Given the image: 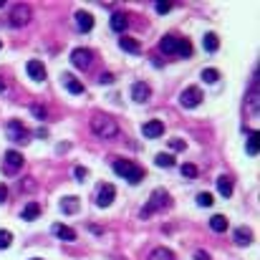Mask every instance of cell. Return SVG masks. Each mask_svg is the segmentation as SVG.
Segmentation results:
<instances>
[{"label": "cell", "instance_id": "26", "mask_svg": "<svg viewBox=\"0 0 260 260\" xmlns=\"http://www.w3.org/2000/svg\"><path fill=\"white\" fill-rule=\"evenodd\" d=\"M210 227L215 230V233H225V230H227V218H225V215H212V218H210Z\"/></svg>", "mask_w": 260, "mask_h": 260}, {"label": "cell", "instance_id": "4", "mask_svg": "<svg viewBox=\"0 0 260 260\" xmlns=\"http://www.w3.org/2000/svg\"><path fill=\"white\" fill-rule=\"evenodd\" d=\"M164 207H169V195L164 190H154L152 197H149V202L141 207V218L147 220V218H152L154 212H162Z\"/></svg>", "mask_w": 260, "mask_h": 260}, {"label": "cell", "instance_id": "14", "mask_svg": "<svg viewBox=\"0 0 260 260\" xmlns=\"http://www.w3.org/2000/svg\"><path fill=\"white\" fill-rule=\"evenodd\" d=\"M25 71H28V76H31L33 81H38V83H40V81H46V66H43L40 61H36V59H33V61H28Z\"/></svg>", "mask_w": 260, "mask_h": 260}, {"label": "cell", "instance_id": "6", "mask_svg": "<svg viewBox=\"0 0 260 260\" xmlns=\"http://www.w3.org/2000/svg\"><path fill=\"white\" fill-rule=\"evenodd\" d=\"M18 169H23V154L10 149L3 154V172L5 175H18Z\"/></svg>", "mask_w": 260, "mask_h": 260}, {"label": "cell", "instance_id": "3", "mask_svg": "<svg viewBox=\"0 0 260 260\" xmlns=\"http://www.w3.org/2000/svg\"><path fill=\"white\" fill-rule=\"evenodd\" d=\"M114 172H117L119 177H124L129 184H139L144 177H147V172H144L139 164L129 162V160H117L114 162Z\"/></svg>", "mask_w": 260, "mask_h": 260}, {"label": "cell", "instance_id": "20", "mask_svg": "<svg viewBox=\"0 0 260 260\" xmlns=\"http://www.w3.org/2000/svg\"><path fill=\"white\" fill-rule=\"evenodd\" d=\"M61 210H63L66 215H74V212H79V197H76V195H68V197H63V200H61Z\"/></svg>", "mask_w": 260, "mask_h": 260}, {"label": "cell", "instance_id": "16", "mask_svg": "<svg viewBox=\"0 0 260 260\" xmlns=\"http://www.w3.org/2000/svg\"><path fill=\"white\" fill-rule=\"evenodd\" d=\"M76 25L81 28V31L89 33L94 28V16H91V13H86V10H76Z\"/></svg>", "mask_w": 260, "mask_h": 260}, {"label": "cell", "instance_id": "27", "mask_svg": "<svg viewBox=\"0 0 260 260\" xmlns=\"http://www.w3.org/2000/svg\"><path fill=\"white\" fill-rule=\"evenodd\" d=\"M258 137H260L258 132H248V154H250V157L258 154V147H260V139H258Z\"/></svg>", "mask_w": 260, "mask_h": 260}, {"label": "cell", "instance_id": "12", "mask_svg": "<svg viewBox=\"0 0 260 260\" xmlns=\"http://www.w3.org/2000/svg\"><path fill=\"white\" fill-rule=\"evenodd\" d=\"M141 134L147 137V139H160L164 134V124L160 119H152V121H147V124L141 126Z\"/></svg>", "mask_w": 260, "mask_h": 260}, {"label": "cell", "instance_id": "30", "mask_svg": "<svg viewBox=\"0 0 260 260\" xmlns=\"http://www.w3.org/2000/svg\"><path fill=\"white\" fill-rule=\"evenodd\" d=\"M218 79H220V71H218V68H205V71H202V81L218 83Z\"/></svg>", "mask_w": 260, "mask_h": 260}, {"label": "cell", "instance_id": "40", "mask_svg": "<svg viewBox=\"0 0 260 260\" xmlns=\"http://www.w3.org/2000/svg\"><path fill=\"white\" fill-rule=\"evenodd\" d=\"M5 89H8V83H5L3 79H0V94H5Z\"/></svg>", "mask_w": 260, "mask_h": 260}, {"label": "cell", "instance_id": "7", "mask_svg": "<svg viewBox=\"0 0 260 260\" xmlns=\"http://www.w3.org/2000/svg\"><path fill=\"white\" fill-rule=\"evenodd\" d=\"M202 99H205V94H202L197 86H190V89H184L182 96H180V106L182 109H195L202 104Z\"/></svg>", "mask_w": 260, "mask_h": 260}, {"label": "cell", "instance_id": "35", "mask_svg": "<svg viewBox=\"0 0 260 260\" xmlns=\"http://www.w3.org/2000/svg\"><path fill=\"white\" fill-rule=\"evenodd\" d=\"M74 175H76L79 182H83L86 177H89V169H86V167H76V169H74Z\"/></svg>", "mask_w": 260, "mask_h": 260}, {"label": "cell", "instance_id": "24", "mask_svg": "<svg viewBox=\"0 0 260 260\" xmlns=\"http://www.w3.org/2000/svg\"><path fill=\"white\" fill-rule=\"evenodd\" d=\"M248 111H250V117H258V81L253 83V89L248 94Z\"/></svg>", "mask_w": 260, "mask_h": 260}, {"label": "cell", "instance_id": "28", "mask_svg": "<svg viewBox=\"0 0 260 260\" xmlns=\"http://www.w3.org/2000/svg\"><path fill=\"white\" fill-rule=\"evenodd\" d=\"M154 164H157V167H167V169H169V167H175V157L162 152V154H157V157H154Z\"/></svg>", "mask_w": 260, "mask_h": 260}, {"label": "cell", "instance_id": "22", "mask_svg": "<svg viewBox=\"0 0 260 260\" xmlns=\"http://www.w3.org/2000/svg\"><path fill=\"white\" fill-rule=\"evenodd\" d=\"M250 242H253V233H250V230L248 227H238L235 230V245L242 248V245H250Z\"/></svg>", "mask_w": 260, "mask_h": 260}, {"label": "cell", "instance_id": "5", "mask_svg": "<svg viewBox=\"0 0 260 260\" xmlns=\"http://www.w3.org/2000/svg\"><path fill=\"white\" fill-rule=\"evenodd\" d=\"M5 132H8V139L16 141V144H28V139H31V132H28V129L23 126V121H18V119L8 121Z\"/></svg>", "mask_w": 260, "mask_h": 260}, {"label": "cell", "instance_id": "38", "mask_svg": "<svg viewBox=\"0 0 260 260\" xmlns=\"http://www.w3.org/2000/svg\"><path fill=\"white\" fill-rule=\"evenodd\" d=\"M5 200H8V187H5V184H0V205H3Z\"/></svg>", "mask_w": 260, "mask_h": 260}, {"label": "cell", "instance_id": "37", "mask_svg": "<svg viewBox=\"0 0 260 260\" xmlns=\"http://www.w3.org/2000/svg\"><path fill=\"white\" fill-rule=\"evenodd\" d=\"M99 83H114V76H111V74H101V76H99Z\"/></svg>", "mask_w": 260, "mask_h": 260}, {"label": "cell", "instance_id": "13", "mask_svg": "<svg viewBox=\"0 0 260 260\" xmlns=\"http://www.w3.org/2000/svg\"><path fill=\"white\" fill-rule=\"evenodd\" d=\"M51 233L59 238V240H63V242H74V240H76V230L68 227V225H63V222H56V225L51 227Z\"/></svg>", "mask_w": 260, "mask_h": 260}, {"label": "cell", "instance_id": "41", "mask_svg": "<svg viewBox=\"0 0 260 260\" xmlns=\"http://www.w3.org/2000/svg\"><path fill=\"white\" fill-rule=\"evenodd\" d=\"M31 260H43V258H31Z\"/></svg>", "mask_w": 260, "mask_h": 260}, {"label": "cell", "instance_id": "31", "mask_svg": "<svg viewBox=\"0 0 260 260\" xmlns=\"http://www.w3.org/2000/svg\"><path fill=\"white\" fill-rule=\"evenodd\" d=\"M212 202H215V197H212L210 192H200V195H197V205H200V207H212Z\"/></svg>", "mask_w": 260, "mask_h": 260}, {"label": "cell", "instance_id": "23", "mask_svg": "<svg viewBox=\"0 0 260 260\" xmlns=\"http://www.w3.org/2000/svg\"><path fill=\"white\" fill-rule=\"evenodd\" d=\"M202 46H205L207 53H215L220 48V38L215 36V33H205V38H202Z\"/></svg>", "mask_w": 260, "mask_h": 260}, {"label": "cell", "instance_id": "18", "mask_svg": "<svg viewBox=\"0 0 260 260\" xmlns=\"http://www.w3.org/2000/svg\"><path fill=\"white\" fill-rule=\"evenodd\" d=\"M63 86H66V89L71 91V94H83V83L76 79V76H71V74H63Z\"/></svg>", "mask_w": 260, "mask_h": 260}, {"label": "cell", "instance_id": "9", "mask_svg": "<svg viewBox=\"0 0 260 260\" xmlns=\"http://www.w3.org/2000/svg\"><path fill=\"white\" fill-rule=\"evenodd\" d=\"M114 197H117V187L104 182V184H99V190H96V207H109Z\"/></svg>", "mask_w": 260, "mask_h": 260}, {"label": "cell", "instance_id": "25", "mask_svg": "<svg viewBox=\"0 0 260 260\" xmlns=\"http://www.w3.org/2000/svg\"><path fill=\"white\" fill-rule=\"evenodd\" d=\"M149 260H177V258H175V253H172L169 248H154L149 253Z\"/></svg>", "mask_w": 260, "mask_h": 260}, {"label": "cell", "instance_id": "19", "mask_svg": "<svg viewBox=\"0 0 260 260\" xmlns=\"http://www.w3.org/2000/svg\"><path fill=\"white\" fill-rule=\"evenodd\" d=\"M119 46L124 48V51H129V53H141V43L139 40H134V38H126V36H121L119 38Z\"/></svg>", "mask_w": 260, "mask_h": 260}, {"label": "cell", "instance_id": "32", "mask_svg": "<svg viewBox=\"0 0 260 260\" xmlns=\"http://www.w3.org/2000/svg\"><path fill=\"white\" fill-rule=\"evenodd\" d=\"M10 242H13V233L10 230H0V250L10 248Z\"/></svg>", "mask_w": 260, "mask_h": 260}, {"label": "cell", "instance_id": "15", "mask_svg": "<svg viewBox=\"0 0 260 260\" xmlns=\"http://www.w3.org/2000/svg\"><path fill=\"white\" fill-rule=\"evenodd\" d=\"M126 25H129V18H126V13H121V10L111 13V31H117V33H124V31H126Z\"/></svg>", "mask_w": 260, "mask_h": 260}, {"label": "cell", "instance_id": "39", "mask_svg": "<svg viewBox=\"0 0 260 260\" xmlns=\"http://www.w3.org/2000/svg\"><path fill=\"white\" fill-rule=\"evenodd\" d=\"M195 260H210V253H205V250H197V253H195Z\"/></svg>", "mask_w": 260, "mask_h": 260}, {"label": "cell", "instance_id": "11", "mask_svg": "<svg viewBox=\"0 0 260 260\" xmlns=\"http://www.w3.org/2000/svg\"><path fill=\"white\" fill-rule=\"evenodd\" d=\"M152 96V89H149V83H144V81H137L132 86V99L137 101V104H147Z\"/></svg>", "mask_w": 260, "mask_h": 260}, {"label": "cell", "instance_id": "8", "mask_svg": "<svg viewBox=\"0 0 260 260\" xmlns=\"http://www.w3.org/2000/svg\"><path fill=\"white\" fill-rule=\"evenodd\" d=\"M71 63H74L76 68H81V71L91 68V63H94V51H91V48H74V53H71Z\"/></svg>", "mask_w": 260, "mask_h": 260}, {"label": "cell", "instance_id": "42", "mask_svg": "<svg viewBox=\"0 0 260 260\" xmlns=\"http://www.w3.org/2000/svg\"><path fill=\"white\" fill-rule=\"evenodd\" d=\"M0 8H3V0H0Z\"/></svg>", "mask_w": 260, "mask_h": 260}, {"label": "cell", "instance_id": "17", "mask_svg": "<svg viewBox=\"0 0 260 260\" xmlns=\"http://www.w3.org/2000/svg\"><path fill=\"white\" fill-rule=\"evenodd\" d=\"M38 215H40V205H38V202H28V205L23 207V212H20V218L25 222H33Z\"/></svg>", "mask_w": 260, "mask_h": 260}, {"label": "cell", "instance_id": "1", "mask_svg": "<svg viewBox=\"0 0 260 260\" xmlns=\"http://www.w3.org/2000/svg\"><path fill=\"white\" fill-rule=\"evenodd\" d=\"M91 132L101 139H114V137H119V124L114 121V117H109V114L96 111L91 117Z\"/></svg>", "mask_w": 260, "mask_h": 260}, {"label": "cell", "instance_id": "29", "mask_svg": "<svg viewBox=\"0 0 260 260\" xmlns=\"http://www.w3.org/2000/svg\"><path fill=\"white\" fill-rule=\"evenodd\" d=\"M180 172H182V177H187V180H197V175H200V169H197L195 164H190V162L182 164Z\"/></svg>", "mask_w": 260, "mask_h": 260}, {"label": "cell", "instance_id": "33", "mask_svg": "<svg viewBox=\"0 0 260 260\" xmlns=\"http://www.w3.org/2000/svg\"><path fill=\"white\" fill-rule=\"evenodd\" d=\"M31 114H33L36 119H40V121L46 119V109H43L40 104H33V106H31Z\"/></svg>", "mask_w": 260, "mask_h": 260}, {"label": "cell", "instance_id": "36", "mask_svg": "<svg viewBox=\"0 0 260 260\" xmlns=\"http://www.w3.org/2000/svg\"><path fill=\"white\" fill-rule=\"evenodd\" d=\"M169 147L172 149H184V141L182 139H169Z\"/></svg>", "mask_w": 260, "mask_h": 260}, {"label": "cell", "instance_id": "21", "mask_svg": "<svg viewBox=\"0 0 260 260\" xmlns=\"http://www.w3.org/2000/svg\"><path fill=\"white\" fill-rule=\"evenodd\" d=\"M218 192H220L222 197H233V180H230L227 175L218 177Z\"/></svg>", "mask_w": 260, "mask_h": 260}, {"label": "cell", "instance_id": "34", "mask_svg": "<svg viewBox=\"0 0 260 260\" xmlns=\"http://www.w3.org/2000/svg\"><path fill=\"white\" fill-rule=\"evenodd\" d=\"M154 8H157V13H160V16H164V13H169L172 3H167V0H160V3H154Z\"/></svg>", "mask_w": 260, "mask_h": 260}, {"label": "cell", "instance_id": "2", "mask_svg": "<svg viewBox=\"0 0 260 260\" xmlns=\"http://www.w3.org/2000/svg\"><path fill=\"white\" fill-rule=\"evenodd\" d=\"M160 51L167 56H180V59H190L192 56V43L187 38H177V36H164L160 40Z\"/></svg>", "mask_w": 260, "mask_h": 260}, {"label": "cell", "instance_id": "43", "mask_svg": "<svg viewBox=\"0 0 260 260\" xmlns=\"http://www.w3.org/2000/svg\"><path fill=\"white\" fill-rule=\"evenodd\" d=\"M0 48H3V40H0Z\"/></svg>", "mask_w": 260, "mask_h": 260}, {"label": "cell", "instance_id": "10", "mask_svg": "<svg viewBox=\"0 0 260 260\" xmlns=\"http://www.w3.org/2000/svg\"><path fill=\"white\" fill-rule=\"evenodd\" d=\"M31 23V5H16L10 13V25L13 28H23Z\"/></svg>", "mask_w": 260, "mask_h": 260}]
</instances>
